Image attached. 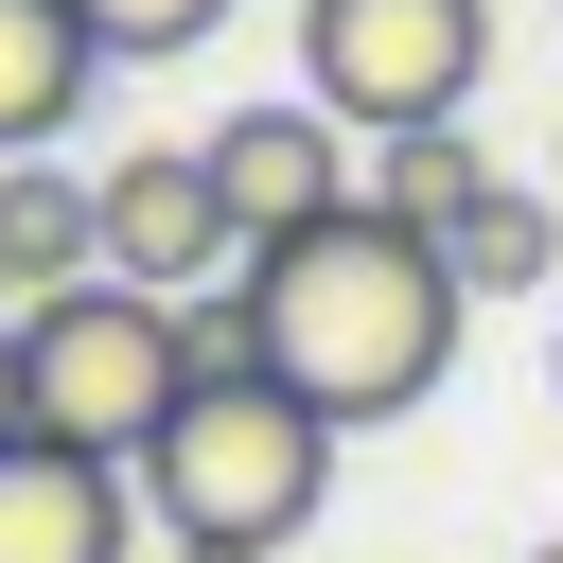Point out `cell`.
I'll return each mask as SVG.
<instances>
[{"label": "cell", "mask_w": 563, "mask_h": 563, "mask_svg": "<svg viewBox=\"0 0 563 563\" xmlns=\"http://www.w3.org/2000/svg\"><path fill=\"white\" fill-rule=\"evenodd\" d=\"M246 299H264V369L317 405V422H405L440 405L457 334H475V282L440 229H405L387 194L317 211V229H264L246 246Z\"/></svg>", "instance_id": "1"}, {"label": "cell", "mask_w": 563, "mask_h": 563, "mask_svg": "<svg viewBox=\"0 0 563 563\" xmlns=\"http://www.w3.org/2000/svg\"><path fill=\"white\" fill-rule=\"evenodd\" d=\"M334 440H352V422H317L282 369H211V387L141 440V510H158L176 545H246V563H282V545L317 528V493H334Z\"/></svg>", "instance_id": "2"}, {"label": "cell", "mask_w": 563, "mask_h": 563, "mask_svg": "<svg viewBox=\"0 0 563 563\" xmlns=\"http://www.w3.org/2000/svg\"><path fill=\"white\" fill-rule=\"evenodd\" d=\"M18 387H35V422L53 440H88V457H123L141 475V440L194 405V352H176V299L158 282H53L35 317H18Z\"/></svg>", "instance_id": "3"}, {"label": "cell", "mask_w": 563, "mask_h": 563, "mask_svg": "<svg viewBox=\"0 0 563 563\" xmlns=\"http://www.w3.org/2000/svg\"><path fill=\"white\" fill-rule=\"evenodd\" d=\"M493 0H299V88L352 123V141H387V123H457L475 106V70H493Z\"/></svg>", "instance_id": "4"}, {"label": "cell", "mask_w": 563, "mask_h": 563, "mask_svg": "<svg viewBox=\"0 0 563 563\" xmlns=\"http://www.w3.org/2000/svg\"><path fill=\"white\" fill-rule=\"evenodd\" d=\"M88 246H106V282H158V299H194L211 264H246L211 141H123V158L88 176Z\"/></svg>", "instance_id": "5"}, {"label": "cell", "mask_w": 563, "mask_h": 563, "mask_svg": "<svg viewBox=\"0 0 563 563\" xmlns=\"http://www.w3.org/2000/svg\"><path fill=\"white\" fill-rule=\"evenodd\" d=\"M0 563H141V475L18 422L0 440Z\"/></svg>", "instance_id": "6"}, {"label": "cell", "mask_w": 563, "mask_h": 563, "mask_svg": "<svg viewBox=\"0 0 563 563\" xmlns=\"http://www.w3.org/2000/svg\"><path fill=\"white\" fill-rule=\"evenodd\" d=\"M211 176H229V229H246V246H264V229H317V211L369 194V176H352V123H334L317 88L229 106V123H211Z\"/></svg>", "instance_id": "7"}, {"label": "cell", "mask_w": 563, "mask_h": 563, "mask_svg": "<svg viewBox=\"0 0 563 563\" xmlns=\"http://www.w3.org/2000/svg\"><path fill=\"white\" fill-rule=\"evenodd\" d=\"M88 88H106V35H88L70 0H0V158L70 141V123H88Z\"/></svg>", "instance_id": "8"}, {"label": "cell", "mask_w": 563, "mask_h": 563, "mask_svg": "<svg viewBox=\"0 0 563 563\" xmlns=\"http://www.w3.org/2000/svg\"><path fill=\"white\" fill-rule=\"evenodd\" d=\"M106 246H88V176L70 158H0V299L35 317L53 282H88Z\"/></svg>", "instance_id": "9"}, {"label": "cell", "mask_w": 563, "mask_h": 563, "mask_svg": "<svg viewBox=\"0 0 563 563\" xmlns=\"http://www.w3.org/2000/svg\"><path fill=\"white\" fill-rule=\"evenodd\" d=\"M440 246H457V282H475V299H528V282L563 264V194H528V176H493V194H475V211H457Z\"/></svg>", "instance_id": "10"}, {"label": "cell", "mask_w": 563, "mask_h": 563, "mask_svg": "<svg viewBox=\"0 0 563 563\" xmlns=\"http://www.w3.org/2000/svg\"><path fill=\"white\" fill-rule=\"evenodd\" d=\"M369 194H387L405 229H457V211L493 194V158H475V123H387V141H369Z\"/></svg>", "instance_id": "11"}, {"label": "cell", "mask_w": 563, "mask_h": 563, "mask_svg": "<svg viewBox=\"0 0 563 563\" xmlns=\"http://www.w3.org/2000/svg\"><path fill=\"white\" fill-rule=\"evenodd\" d=\"M88 35H106V70H158V53H194V35H229L246 0H70Z\"/></svg>", "instance_id": "12"}, {"label": "cell", "mask_w": 563, "mask_h": 563, "mask_svg": "<svg viewBox=\"0 0 563 563\" xmlns=\"http://www.w3.org/2000/svg\"><path fill=\"white\" fill-rule=\"evenodd\" d=\"M35 422V387H18V299H0V440Z\"/></svg>", "instance_id": "13"}, {"label": "cell", "mask_w": 563, "mask_h": 563, "mask_svg": "<svg viewBox=\"0 0 563 563\" xmlns=\"http://www.w3.org/2000/svg\"><path fill=\"white\" fill-rule=\"evenodd\" d=\"M176 563H246V545H176Z\"/></svg>", "instance_id": "14"}, {"label": "cell", "mask_w": 563, "mask_h": 563, "mask_svg": "<svg viewBox=\"0 0 563 563\" xmlns=\"http://www.w3.org/2000/svg\"><path fill=\"white\" fill-rule=\"evenodd\" d=\"M545 387H563V334H545Z\"/></svg>", "instance_id": "15"}, {"label": "cell", "mask_w": 563, "mask_h": 563, "mask_svg": "<svg viewBox=\"0 0 563 563\" xmlns=\"http://www.w3.org/2000/svg\"><path fill=\"white\" fill-rule=\"evenodd\" d=\"M545 194H563V141H545Z\"/></svg>", "instance_id": "16"}, {"label": "cell", "mask_w": 563, "mask_h": 563, "mask_svg": "<svg viewBox=\"0 0 563 563\" xmlns=\"http://www.w3.org/2000/svg\"><path fill=\"white\" fill-rule=\"evenodd\" d=\"M528 563H563V545H528Z\"/></svg>", "instance_id": "17"}]
</instances>
